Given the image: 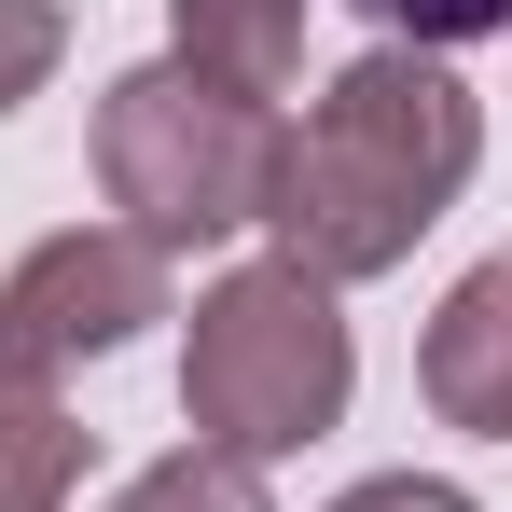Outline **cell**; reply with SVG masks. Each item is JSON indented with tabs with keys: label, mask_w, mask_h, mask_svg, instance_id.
<instances>
[{
	"label": "cell",
	"mask_w": 512,
	"mask_h": 512,
	"mask_svg": "<svg viewBox=\"0 0 512 512\" xmlns=\"http://www.w3.org/2000/svg\"><path fill=\"white\" fill-rule=\"evenodd\" d=\"M346 388H360V346H346V305L305 277V263H236L208 305H194V333H180V416L194 443H222V457H291V443H319L346 416Z\"/></svg>",
	"instance_id": "7a4b0ae2"
},
{
	"label": "cell",
	"mask_w": 512,
	"mask_h": 512,
	"mask_svg": "<svg viewBox=\"0 0 512 512\" xmlns=\"http://www.w3.org/2000/svg\"><path fill=\"white\" fill-rule=\"evenodd\" d=\"M471 167H485V97L416 42H374L333 70V97L305 125H277V180H263L277 263H305L319 291L388 277L471 194Z\"/></svg>",
	"instance_id": "6da1fadb"
},
{
	"label": "cell",
	"mask_w": 512,
	"mask_h": 512,
	"mask_svg": "<svg viewBox=\"0 0 512 512\" xmlns=\"http://www.w3.org/2000/svg\"><path fill=\"white\" fill-rule=\"evenodd\" d=\"M139 319H167V250L125 236V222H70V236H42L0 277V374L56 388V374L111 360Z\"/></svg>",
	"instance_id": "277c9868"
},
{
	"label": "cell",
	"mask_w": 512,
	"mask_h": 512,
	"mask_svg": "<svg viewBox=\"0 0 512 512\" xmlns=\"http://www.w3.org/2000/svg\"><path fill=\"white\" fill-rule=\"evenodd\" d=\"M70 485H84V416L0 374V512H70Z\"/></svg>",
	"instance_id": "52a82bcc"
},
{
	"label": "cell",
	"mask_w": 512,
	"mask_h": 512,
	"mask_svg": "<svg viewBox=\"0 0 512 512\" xmlns=\"http://www.w3.org/2000/svg\"><path fill=\"white\" fill-rule=\"evenodd\" d=\"M111 512H277V499H263V471H250V457H222V443H180V457H153V471H139Z\"/></svg>",
	"instance_id": "ba28073f"
},
{
	"label": "cell",
	"mask_w": 512,
	"mask_h": 512,
	"mask_svg": "<svg viewBox=\"0 0 512 512\" xmlns=\"http://www.w3.org/2000/svg\"><path fill=\"white\" fill-rule=\"evenodd\" d=\"M167 28H180V70L236 97H277L305 70V0H167Z\"/></svg>",
	"instance_id": "8992f818"
},
{
	"label": "cell",
	"mask_w": 512,
	"mask_h": 512,
	"mask_svg": "<svg viewBox=\"0 0 512 512\" xmlns=\"http://www.w3.org/2000/svg\"><path fill=\"white\" fill-rule=\"evenodd\" d=\"M333 512H485L471 485H443V471H374V485H346Z\"/></svg>",
	"instance_id": "8fae6325"
},
{
	"label": "cell",
	"mask_w": 512,
	"mask_h": 512,
	"mask_svg": "<svg viewBox=\"0 0 512 512\" xmlns=\"http://www.w3.org/2000/svg\"><path fill=\"white\" fill-rule=\"evenodd\" d=\"M263 180H277V111L263 97L208 84L180 56H153L97 97V194L125 208V236L208 250V236L263 222Z\"/></svg>",
	"instance_id": "3957f363"
},
{
	"label": "cell",
	"mask_w": 512,
	"mask_h": 512,
	"mask_svg": "<svg viewBox=\"0 0 512 512\" xmlns=\"http://www.w3.org/2000/svg\"><path fill=\"white\" fill-rule=\"evenodd\" d=\"M346 14H374L388 42H416V56H443V42H485V28H512V0H346Z\"/></svg>",
	"instance_id": "30bf717a"
},
{
	"label": "cell",
	"mask_w": 512,
	"mask_h": 512,
	"mask_svg": "<svg viewBox=\"0 0 512 512\" xmlns=\"http://www.w3.org/2000/svg\"><path fill=\"white\" fill-rule=\"evenodd\" d=\"M416 388L443 429H471V443H512V250L471 263L457 291H443V319L416 346Z\"/></svg>",
	"instance_id": "5b68a950"
},
{
	"label": "cell",
	"mask_w": 512,
	"mask_h": 512,
	"mask_svg": "<svg viewBox=\"0 0 512 512\" xmlns=\"http://www.w3.org/2000/svg\"><path fill=\"white\" fill-rule=\"evenodd\" d=\"M56 56H70V14L56 0H0V111H28L56 84Z\"/></svg>",
	"instance_id": "9c48e42d"
}]
</instances>
